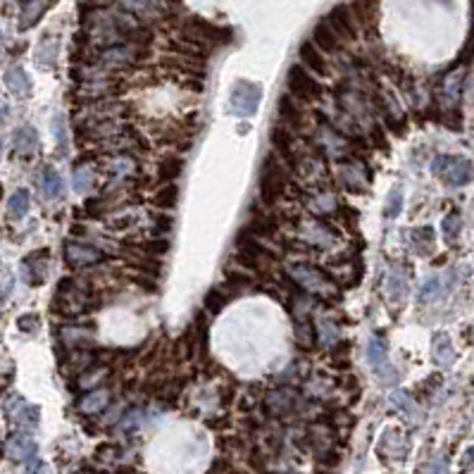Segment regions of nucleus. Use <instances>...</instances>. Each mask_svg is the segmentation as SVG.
<instances>
[{
    "mask_svg": "<svg viewBox=\"0 0 474 474\" xmlns=\"http://www.w3.org/2000/svg\"><path fill=\"white\" fill-rule=\"evenodd\" d=\"M312 43H315L319 51H324V53H338V51H341V38H338V34L329 27L327 19L315 24V29H312Z\"/></svg>",
    "mask_w": 474,
    "mask_h": 474,
    "instance_id": "nucleus-16",
    "label": "nucleus"
},
{
    "mask_svg": "<svg viewBox=\"0 0 474 474\" xmlns=\"http://www.w3.org/2000/svg\"><path fill=\"white\" fill-rule=\"evenodd\" d=\"M27 3H34V0H22V5H27Z\"/></svg>",
    "mask_w": 474,
    "mask_h": 474,
    "instance_id": "nucleus-51",
    "label": "nucleus"
},
{
    "mask_svg": "<svg viewBox=\"0 0 474 474\" xmlns=\"http://www.w3.org/2000/svg\"><path fill=\"white\" fill-rule=\"evenodd\" d=\"M143 251L153 253V255H164L169 251V243L167 241H158V243H143Z\"/></svg>",
    "mask_w": 474,
    "mask_h": 474,
    "instance_id": "nucleus-46",
    "label": "nucleus"
},
{
    "mask_svg": "<svg viewBox=\"0 0 474 474\" xmlns=\"http://www.w3.org/2000/svg\"><path fill=\"white\" fill-rule=\"evenodd\" d=\"M443 293V284L438 277H429L427 282L422 284L420 288V303H429V301H436L438 296Z\"/></svg>",
    "mask_w": 474,
    "mask_h": 474,
    "instance_id": "nucleus-33",
    "label": "nucleus"
},
{
    "mask_svg": "<svg viewBox=\"0 0 474 474\" xmlns=\"http://www.w3.org/2000/svg\"><path fill=\"white\" fill-rule=\"evenodd\" d=\"M432 360H434V365L441 367V369L453 367V362H456V348H453L451 336H448L446 332L434 334V338H432Z\"/></svg>",
    "mask_w": 474,
    "mask_h": 474,
    "instance_id": "nucleus-13",
    "label": "nucleus"
},
{
    "mask_svg": "<svg viewBox=\"0 0 474 474\" xmlns=\"http://www.w3.org/2000/svg\"><path fill=\"white\" fill-rule=\"evenodd\" d=\"M153 203H155L158 208H174L179 203V188L174 186V184H164V186L155 193Z\"/></svg>",
    "mask_w": 474,
    "mask_h": 474,
    "instance_id": "nucleus-31",
    "label": "nucleus"
},
{
    "mask_svg": "<svg viewBox=\"0 0 474 474\" xmlns=\"http://www.w3.org/2000/svg\"><path fill=\"white\" fill-rule=\"evenodd\" d=\"M108 401H110V393L98 388V391L86 393V396L79 401V410L86 412V415H93V412H101L103 408L108 406Z\"/></svg>",
    "mask_w": 474,
    "mask_h": 474,
    "instance_id": "nucleus-24",
    "label": "nucleus"
},
{
    "mask_svg": "<svg viewBox=\"0 0 474 474\" xmlns=\"http://www.w3.org/2000/svg\"><path fill=\"white\" fill-rule=\"evenodd\" d=\"M410 238H412V248L415 253L420 255H429L434 248V229L432 227H417L410 232Z\"/></svg>",
    "mask_w": 474,
    "mask_h": 474,
    "instance_id": "nucleus-25",
    "label": "nucleus"
},
{
    "mask_svg": "<svg viewBox=\"0 0 474 474\" xmlns=\"http://www.w3.org/2000/svg\"><path fill=\"white\" fill-rule=\"evenodd\" d=\"M3 82L10 88V93L17 98H29V93H32V79H29V74L22 67H10L5 72Z\"/></svg>",
    "mask_w": 474,
    "mask_h": 474,
    "instance_id": "nucleus-17",
    "label": "nucleus"
},
{
    "mask_svg": "<svg viewBox=\"0 0 474 474\" xmlns=\"http://www.w3.org/2000/svg\"><path fill=\"white\" fill-rule=\"evenodd\" d=\"M298 55H301V62L305 64V67L310 69V72L319 74V77H327V74H329L327 60H324V55L319 53V48L315 46V43L305 41V43L301 46V51H298Z\"/></svg>",
    "mask_w": 474,
    "mask_h": 474,
    "instance_id": "nucleus-18",
    "label": "nucleus"
},
{
    "mask_svg": "<svg viewBox=\"0 0 474 474\" xmlns=\"http://www.w3.org/2000/svg\"><path fill=\"white\" fill-rule=\"evenodd\" d=\"M12 284H14V279L10 277V274H5V277L0 279V303L10 296V291H12Z\"/></svg>",
    "mask_w": 474,
    "mask_h": 474,
    "instance_id": "nucleus-47",
    "label": "nucleus"
},
{
    "mask_svg": "<svg viewBox=\"0 0 474 474\" xmlns=\"http://www.w3.org/2000/svg\"><path fill=\"white\" fill-rule=\"evenodd\" d=\"M417 474H448V460L446 458H434L432 462L420 467Z\"/></svg>",
    "mask_w": 474,
    "mask_h": 474,
    "instance_id": "nucleus-42",
    "label": "nucleus"
},
{
    "mask_svg": "<svg viewBox=\"0 0 474 474\" xmlns=\"http://www.w3.org/2000/svg\"><path fill=\"white\" fill-rule=\"evenodd\" d=\"M388 401H391V406L396 408V410H401L406 417H410V420H415V422L422 420L420 408H417V403L412 401V396L408 391H393Z\"/></svg>",
    "mask_w": 474,
    "mask_h": 474,
    "instance_id": "nucleus-21",
    "label": "nucleus"
},
{
    "mask_svg": "<svg viewBox=\"0 0 474 474\" xmlns=\"http://www.w3.org/2000/svg\"><path fill=\"white\" fill-rule=\"evenodd\" d=\"M14 151L19 153V155H32L34 151L38 148V134L34 127H29V124H24V127H19L17 132H14Z\"/></svg>",
    "mask_w": 474,
    "mask_h": 474,
    "instance_id": "nucleus-19",
    "label": "nucleus"
},
{
    "mask_svg": "<svg viewBox=\"0 0 474 474\" xmlns=\"http://www.w3.org/2000/svg\"><path fill=\"white\" fill-rule=\"evenodd\" d=\"M5 412L17 427H36L38 424V408L29 406L22 396H14V393L5 401Z\"/></svg>",
    "mask_w": 474,
    "mask_h": 474,
    "instance_id": "nucleus-9",
    "label": "nucleus"
},
{
    "mask_svg": "<svg viewBox=\"0 0 474 474\" xmlns=\"http://www.w3.org/2000/svg\"><path fill=\"white\" fill-rule=\"evenodd\" d=\"M93 186V174L88 167H77L74 169V191L86 193Z\"/></svg>",
    "mask_w": 474,
    "mask_h": 474,
    "instance_id": "nucleus-39",
    "label": "nucleus"
},
{
    "mask_svg": "<svg viewBox=\"0 0 474 474\" xmlns=\"http://www.w3.org/2000/svg\"><path fill=\"white\" fill-rule=\"evenodd\" d=\"M236 251H238V255H241V262L248 264V267H260L262 260H269V258H272V253L262 246L260 238L253 236L248 229H243V232L238 234Z\"/></svg>",
    "mask_w": 474,
    "mask_h": 474,
    "instance_id": "nucleus-8",
    "label": "nucleus"
},
{
    "mask_svg": "<svg viewBox=\"0 0 474 474\" xmlns=\"http://www.w3.org/2000/svg\"><path fill=\"white\" fill-rule=\"evenodd\" d=\"M17 327L22 329L24 334H32L38 329V315H22L17 319Z\"/></svg>",
    "mask_w": 474,
    "mask_h": 474,
    "instance_id": "nucleus-44",
    "label": "nucleus"
},
{
    "mask_svg": "<svg viewBox=\"0 0 474 474\" xmlns=\"http://www.w3.org/2000/svg\"><path fill=\"white\" fill-rule=\"evenodd\" d=\"M293 282L308 293H317L319 298H332L334 288L329 284V277L319 267H310V264H293L291 267Z\"/></svg>",
    "mask_w": 474,
    "mask_h": 474,
    "instance_id": "nucleus-4",
    "label": "nucleus"
},
{
    "mask_svg": "<svg viewBox=\"0 0 474 474\" xmlns=\"http://www.w3.org/2000/svg\"><path fill=\"white\" fill-rule=\"evenodd\" d=\"M386 288H388V296H391L393 301H403V298L408 296V279L403 277L401 272H391L388 274Z\"/></svg>",
    "mask_w": 474,
    "mask_h": 474,
    "instance_id": "nucleus-29",
    "label": "nucleus"
},
{
    "mask_svg": "<svg viewBox=\"0 0 474 474\" xmlns=\"http://www.w3.org/2000/svg\"><path fill=\"white\" fill-rule=\"evenodd\" d=\"M246 229L253 234V236H258V238H269V236H274V234H277V227H274V224L269 222V219H264V217L253 219V222L248 224Z\"/></svg>",
    "mask_w": 474,
    "mask_h": 474,
    "instance_id": "nucleus-37",
    "label": "nucleus"
},
{
    "mask_svg": "<svg viewBox=\"0 0 474 474\" xmlns=\"http://www.w3.org/2000/svg\"><path fill=\"white\" fill-rule=\"evenodd\" d=\"M29 474H46V467H43L38 460H34V458H32V465H29Z\"/></svg>",
    "mask_w": 474,
    "mask_h": 474,
    "instance_id": "nucleus-49",
    "label": "nucleus"
},
{
    "mask_svg": "<svg viewBox=\"0 0 474 474\" xmlns=\"http://www.w3.org/2000/svg\"><path fill=\"white\" fill-rule=\"evenodd\" d=\"M432 174L448 184V186H465L472 179L470 160L458 155H438L432 162Z\"/></svg>",
    "mask_w": 474,
    "mask_h": 474,
    "instance_id": "nucleus-2",
    "label": "nucleus"
},
{
    "mask_svg": "<svg viewBox=\"0 0 474 474\" xmlns=\"http://www.w3.org/2000/svg\"><path fill=\"white\" fill-rule=\"evenodd\" d=\"M377 5L379 0H353V10H356V17L362 24H372V19H377Z\"/></svg>",
    "mask_w": 474,
    "mask_h": 474,
    "instance_id": "nucleus-28",
    "label": "nucleus"
},
{
    "mask_svg": "<svg viewBox=\"0 0 474 474\" xmlns=\"http://www.w3.org/2000/svg\"><path fill=\"white\" fill-rule=\"evenodd\" d=\"M186 38L201 43V46H214V43H229L232 41V32L222 27H214V24L205 22V19H188L186 24Z\"/></svg>",
    "mask_w": 474,
    "mask_h": 474,
    "instance_id": "nucleus-6",
    "label": "nucleus"
},
{
    "mask_svg": "<svg viewBox=\"0 0 474 474\" xmlns=\"http://www.w3.org/2000/svg\"><path fill=\"white\" fill-rule=\"evenodd\" d=\"M88 338H91V336H88L86 329H79V327H67V329H62V341H67L69 348H74V346H86Z\"/></svg>",
    "mask_w": 474,
    "mask_h": 474,
    "instance_id": "nucleus-38",
    "label": "nucleus"
},
{
    "mask_svg": "<svg viewBox=\"0 0 474 474\" xmlns=\"http://www.w3.org/2000/svg\"><path fill=\"white\" fill-rule=\"evenodd\" d=\"M269 138H272L274 148H277L279 158H282V162L286 164V167H291V169L301 167V160H298V155H296V146H293V138H291V134L284 129V124H282V127L277 124V127L272 129V134H269Z\"/></svg>",
    "mask_w": 474,
    "mask_h": 474,
    "instance_id": "nucleus-11",
    "label": "nucleus"
},
{
    "mask_svg": "<svg viewBox=\"0 0 474 474\" xmlns=\"http://www.w3.org/2000/svg\"><path fill=\"white\" fill-rule=\"evenodd\" d=\"M103 251L93 246H86V243H77V241H67L64 243V260L67 264H74V267H82V264H96L103 260Z\"/></svg>",
    "mask_w": 474,
    "mask_h": 474,
    "instance_id": "nucleus-12",
    "label": "nucleus"
},
{
    "mask_svg": "<svg viewBox=\"0 0 474 474\" xmlns=\"http://www.w3.org/2000/svg\"><path fill=\"white\" fill-rule=\"evenodd\" d=\"M124 8L132 10V12L138 14H148V12H155L158 8V0H122Z\"/></svg>",
    "mask_w": 474,
    "mask_h": 474,
    "instance_id": "nucleus-41",
    "label": "nucleus"
},
{
    "mask_svg": "<svg viewBox=\"0 0 474 474\" xmlns=\"http://www.w3.org/2000/svg\"><path fill=\"white\" fill-rule=\"evenodd\" d=\"M117 474H136V472H134V470H119Z\"/></svg>",
    "mask_w": 474,
    "mask_h": 474,
    "instance_id": "nucleus-50",
    "label": "nucleus"
},
{
    "mask_svg": "<svg viewBox=\"0 0 474 474\" xmlns=\"http://www.w3.org/2000/svg\"><path fill=\"white\" fill-rule=\"evenodd\" d=\"M462 467H465V470H472V472H474V446L467 448L465 456H462Z\"/></svg>",
    "mask_w": 474,
    "mask_h": 474,
    "instance_id": "nucleus-48",
    "label": "nucleus"
},
{
    "mask_svg": "<svg viewBox=\"0 0 474 474\" xmlns=\"http://www.w3.org/2000/svg\"><path fill=\"white\" fill-rule=\"evenodd\" d=\"M227 293H222L219 288H212V291H208V296L203 298V303H205V310L212 312V315H217V312L224 310V305H227Z\"/></svg>",
    "mask_w": 474,
    "mask_h": 474,
    "instance_id": "nucleus-36",
    "label": "nucleus"
},
{
    "mask_svg": "<svg viewBox=\"0 0 474 474\" xmlns=\"http://www.w3.org/2000/svg\"><path fill=\"white\" fill-rule=\"evenodd\" d=\"M403 210V186H396L391 193H388L386 208H384V217L386 219H396Z\"/></svg>",
    "mask_w": 474,
    "mask_h": 474,
    "instance_id": "nucleus-32",
    "label": "nucleus"
},
{
    "mask_svg": "<svg viewBox=\"0 0 474 474\" xmlns=\"http://www.w3.org/2000/svg\"><path fill=\"white\" fill-rule=\"evenodd\" d=\"M367 362H369V367L374 369V374L379 377V382L386 384V386L398 379L396 367H391V362H388V346H386V341H384L382 336L369 338V343H367Z\"/></svg>",
    "mask_w": 474,
    "mask_h": 474,
    "instance_id": "nucleus-5",
    "label": "nucleus"
},
{
    "mask_svg": "<svg viewBox=\"0 0 474 474\" xmlns=\"http://www.w3.org/2000/svg\"><path fill=\"white\" fill-rule=\"evenodd\" d=\"M286 184H288V177H286V169L282 167L274 155H267L262 162V172H260V198L262 203L272 205V203L279 201L284 191H286Z\"/></svg>",
    "mask_w": 474,
    "mask_h": 474,
    "instance_id": "nucleus-1",
    "label": "nucleus"
},
{
    "mask_svg": "<svg viewBox=\"0 0 474 474\" xmlns=\"http://www.w3.org/2000/svg\"><path fill=\"white\" fill-rule=\"evenodd\" d=\"M10 460H29V458L36 456V441L27 434H12L8 438V446H5Z\"/></svg>",
    "mask_w": 474,
    "mask_h": 474,
    "instance_id": "nucleus-14",
    "label": "nucleus"
},
{
    "mask_svg": "<svg viewBox=\"0 0 474 474\" xmlns=\"http://www.w3.org/2000/svg\"><path fill=\"white\" fill-rule=\"evenodd\" d=\"M460 86H462V69L460 72H453L451 77H448V82L443 84V96H446L448 103H453V105H456L458 98H460Z\"/></svg>",
    "mask_w": 474,
    "mask_h": 474,
    "instance_id": "nucleus-35",
    "label": "nucleus"
},
{
    "mask_svg": "<svg viewBox=\"0 0 474 474\" xmlns=\"http://www.w3.org/2000/svg\"><path fill=\"white\" fill-rule=\"evenodd\" d=\"M260 101H262V88L260 84L255 82H241L234 86L232 96H229V105H232V112L238 114V117H253L260 108Z\"/></svg>",
    "mask_w": 474,
    "mask_h": 474,
    "instance_id": "nucleus-3",
    "label": "nucleus"
},
{
    "mask_svg": "<svg viewBox=\"0 0 474 474\" xmlns=\"http://www.w3.org/2000/svg\"><path fill=\"white\" fill-rule=\"evenodd\" d=\"M329 27L338 34V38H356L358 36V27H356V14L348 5H334L332 12L327 17Z\"/></svg>",
    "mask_w": 474,
    "mask_h": 474,
    "instance_id": "nucleus-10",
    "label": "nucleus"
},
{
    "mask_svg": "<svg viewBox=\"0 0 474 474\" xmlns=\"http://www.w3.org/2000/svg\"><path fill=\"white\" fill-rule=\"evenodd\" d=\"M460 229H462L460 212H458V210L448 212L446 219H443V236H446L448 241H456V238L460 236Z\"/></svg>",
    "mask_w": 474,
    "mask_h": 474,
    "instance_id": "nucleus-34",
    "label": "nucleus"
},
{
    "mask_svg": "<svg viewBox=\"0 0 474 474\" xmlns=\"http://www.w3.org/2000/svg\"><path fill=\"white\" fill-rule=\"evenodd\" d=\"M58 48H60V43H58V38H51V36H46L43 38L41 43H38V51H36V64L38 67H43V69H51L53 64H55V60H58Z\"/></svg>",
    "mask_w": 474,
    "mask_h": 474,
    "instance_id": "nucleus-22",
    "label": "nucleus"
},
{
    "mask_svg": "<svg viewBox=\"0 0 474 474\" xmlns=\"http://www.w3.org/2000/svg\"><path fill=\"white\" fill-rule=\"evenodd\" d=\"M46 10H48L46 0H34V3H27V5H24L22 22H19V27H22V29L34 27V24H36L38 19L43 17V12H46Z\"/></svg>",
    "mask_w": 474,
    "mask_h": 474,
    "instance_id": "nucleus-26",
    "label": "nucleus"
},
{
    "mask_svg": "<svg viewBox=\"0 0 474 474\" xmlns=\"http://www.w3.org/2000/svg\"><path fill=\"white\" fill-rule=\"evenodd\" d=\"M317 334L322 336V343L338 341V329H336V324H332L327 317H319V319H317Z\"/></svg>",
    "mask_w": 474,
    "mask_h": 474,
    "instance_id": "nucleus-40",
    "label": "nucleus"
},
{
    "mask_svg": "<svg viewBox=\"0 0 474 474\" xmlns=\"http://www.w3.org/2000/svg\"><path fill=\"white\" fill-rule=\"evenodd\" d=\"M184 169V162L179 158H164L162 162H160V169H158V177L160 182L164 184H172L174 179H179V174H182Z\"/></svg>",
    "mask_w": 474,
    "mask_h": 474,
    "instance_id": "nucleus-27",
    "label": "nucleus"
},
{
    "mask_svg": "<svg viewBox=\"0 0 474 474\" xmlns=\"http://www.w3.org/2000/svg\"><path fill=\"white\" fill-rule=\"evenodd\" d=\"M103 374H105V369H93V372H86V374L82 377V382H79V386H82V388L96 386V384L103 379Z\"/></svg>",
    "mask_w": 474,
    "mask_h": 474,
    "instance_id": "nucleus-43",
    "label": "nucleus"
},
{
    "mask_svg": "<svg viewBox=\"0 0 474 474\" xmlns=\"http://www.w3.org/2000/svg\"><path fill=\"white\" fill-rule=\"evenodd\" d=\"M8 210L12 217H24L29 210V191H24V188H17V191L12 193V198H10L8 203Z\"/></svg>",
    "mask_w": 474,
    "mask_h": 474,
    "instance_id": "nucleus-30",
    "label": "nucleus"
},
{
    "mask_svg": "<svg viewBox=\"0 0 474 474\" xmlns=\"http://www.w3.org/2000/svg\"><path fill=\"white\" fill-rule=\"evenodd\" d=\"M296 398L298 393L291 391V388H279V391H272L264 401V408H267L272 415H288V412L296 408Z\"/></svg>",
    "mask_w": 474,
    "mask_h": 474,
    "instance_id": "nucleus-15",
    "label": "nucleus"
},
{
    "mask_svg": "<svg viewBox=\"0 0 474 474\" xmlns=\"http://www.w3.org/2000/svg\"><path fill=\"white\" fill-rule=\"evenodd\" d=\"M41 188L43 193H46V198H51V201H55V198L62 196L64 191V184H62V177L58 174V169L51 167V164H46L41 172Z\"/></svg>",
    "mask_w": 474,
    "mask_h": 474,
    "instance_id": "nucleus-20",
    "label": "nucleus"
},
{
    "mask_svg": "<svg viewBox=\"0 0 474 474\" xmlns=\"http://www.w3.org/2000/svg\"><path fill=\"white\" fill-rule=\"evenodd\" d=\"M279 119H282L284 127H301V110H298L291 96L279 98Z\"/></svg>",
    "mask_w": 474,
    "mask_h": 474,
    "instance_id": "nucleus-23",
    "label": "nucleus"
},
{
    "mask_svg": "<svg viewBox=\"0 0 474 474\" xmlns=\"http://www.w3.org/2000/svg\"><path fill=\"white\" fill-rule=\"evenodd\" d=\"M286 84L291 88V93H296L301 101H317L322 96V86L317 84V79L312 74H308V69L293 64L286 74Z\"/></svg>",
    "mask_w": 474,
    "mask_h": 474,
    "instance_id": "nucleus-7",
    "label": "nucleus"
},
{
    "mask_svg": "<svg viewBox=\"0 0 474 474\" xmlns=\"http://www.w3.org/2000/svg\"><path fill=\"white\" fill-rule=\"evenodd\" d=\"M0 198H3V184H0Z\"/></svg>",
    "mask_w": 474,
    "mask_h": 474,
    "instance_id": "nucleus-52",
    "label": "nucleus"
},
{
    "mask_svg": "<svg viewBox=\"0 0 474 474\" xmlns=\"http://www.w3.org/2000/svg\"><path fill=\"white\" fill-rule=\"evenodd\" d=\"M55 136H58L60 148H62V153H64V148H67V136H64V119H62V114H58V117H55Z\"/></svg>",
    "mask_w": 474,
    "mask_h": 474,
    "instance_id": "nucleus-45",
    "label": "nucleus"
}]
</instances>
